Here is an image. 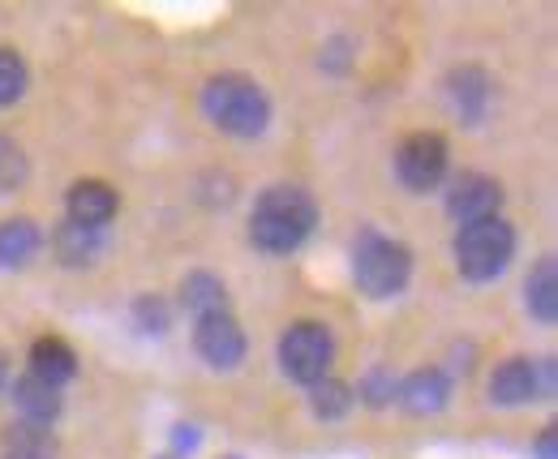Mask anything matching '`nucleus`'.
Segmentation results:
<instances>
[{"label":"nucleus","mask_w":558,"mask_h":459,"mask_svg":"<svg viewBox=\"0 0 558 459\" xmlns=\"http://www.w3.org/2000/svg\"><path fill=\"white\" fill-rule=\"evenodd\" d=\"M26 365H31L26 374H35L39 383H48L57 391L77 378V352H73L61 335H39L31 343V352H26Z\"/></svg>","instance_id":"obj_15"},{"label":"nucleus","mask_w":558,"mask_h":459,"mask_svg":"<svg viewBox=\"0 0 558 459\" xmlns=\"http://www.w3.org/2000/svg\"><path fill=\"white\" fill-rule=\"evenodd\" d=\"M194 352L207 361L210 370H219V374L236 370L245 361V352H250V339H245V330L236 323V314L228 310V314L198 318L194 323Z\"/></svg>","instance_id":"obj_10"},{"label":"nucleus","mask_w":558,"mask_h":459,"mask_svg":"<svg viewBox=\"0 0 558 459\" xmlns=\"http://www.w3.org/2000/svg\"><path fill=\"white\" fill-rule=\"evenodd\" d=\"M130 318H134V327L142 335H168L172 330V305H168V297H155V292H138L134 297V305H130Z\"/></svg>","instance_id":"obj_22"},{"label":"nucleus","mask_w":558,"mask_h":459,"mask_svg":"<svg viewBox=\"0 0 558 459\" xmlns=\"http://www.w3.org/2000/svg\"><path fill=\"white\" fill-rule=\"evenodd\" d=\"M515 228L498 215L486 224H469V228H456L451 237V258L460 279L469 283H494L498 275H507V266L515 258Z\"/></svg>","instance_id":"obj_4"},{"label":"nucleus","mask_w":558,"mask_h":459,"mask_svg":"<svg viewBox=\"0 0 558 459\" xmlns=\"http://www.w3.org/2000/svg\"><path fill=\"white\" fill-rule=\"evenodd\" d=\"M0 459H57V434L44 425H9L0 438Z\"/></svg>","instance_id":"obj_19"},{"label":"nucleus","mask_w":558,"mask_h":459,"mask_svg":"<svg viewBox=\"0 0 558 459\" xmlns=\"http://www.w3.org/2000/svg\"><path fill=\"white\" fill-rule=\"evenodd\" d=\"M203 112L219 133L250 142V137H263L271 130L276 108H271V95L258 77L228 69V73H210L203 82Z\"/></svg>","instance_id":"obj_2"},{"label":"nucleus","mask_w":558,"mask_h":459,"mask_svg":"<svg viewBox=\"0 0 558 459\" xmlns=\"http://www.w3.org/2000/svg\"><path fill=\"white\" fill-rule=\"evenodd\" d=\"M413 279V250L383 228H361L352 241V283L369 301H391Z\"/></svg>","instance_id":"obj_3"},{"label":"nucleus","mask_w":558,"mask_h":459,"mask_svg":"<svg viewBox=\"0 0 558 459\" xmlns=\"http://www.w3.org/2000/svg\"><path fill=\"white\" fill-rule=\"evenodd\" d=\"M396 391H400V378H396L387 365H369V370L361 374V383L352 387V395H356L365 408H374V412L391 408V403H396Z\"/></svg>","instance_id":"obj_21"},{"label":"nucleus","mask_w":558,"mask_h":459,"mask_svg":"<svg viewBox=\"0 0 558 459\" xmlns=\"http://www.w3.org/2000/svg\"><path fill=\"white\" fill-rule=\"evenodd\" d=\"M489 403L494 408H529L555 395V361L533 357H507L489 370Z\"/></svg>","instance_id":"obj_6"},{"label":"nucleus","mask_w":558,"mask_h":459,"mask_svg":"<svg viewBox=\"0 0 558 459\" xmlns=\"http://www.w3.org/2000/svg\"><path fill=\"white\" fill-rule=\"evenodd\" d=\"M447 215L456 219V228H469V224H486L502 215V185L486 177V172H460L451 185H447Z\"/></svg>","instance_id":"obj_9"},{"label":"nucleus","mask_w":558,"mask_h":459,"mask_svg":"<svg viewBox=\"0 0 558 459\" xmlns=\"http://www.w3.org/2000/svg\"><path fill=\"white\" fill-rule=\"evenodd\" d=\"M198 443H203V438H198V430H194V425H177V438H172V451H177V456L198 451Z\"/></svg>","instance_id":"obj_27"},{"label":"nucleus","mask_w":558,"mask_h":459,"mask_svg":"<svg viewBox=\"0 0 558 459\" xmlns=\"http://www.w3.org/2000/svg\"><path fill=\"white\" fill-rule=\"evenodd\" d=\"M104 250H108V228H82V224H70V219H61L52 228V254L70 270L95 266L104 258Z\"/></svg>","instance_id":"obj_14"},{"label":"nucleus","mask_w":558,"mask_h":459,"mask_svg":"<svg viewBox=\"0 0 558 459\" xmlns=\"http://www.w3.org/2000/svg\"><path fill=\"white\" fill-rule=\"evenodd\" d=\"M524 310H529V318L542 323V327H555L558 323V266L550 254L537 258V266H533L529 279H524Z\"/></svg>","instance_id":"obj_18"},{"label":"nucleus","mask_w":558,"mask_h":459,"mask_svg":"<svg viewBox=\"0 0 558 459\" xmlns=\"http://www.w3.org/2000/svg\"><path fill=\"white\" fill-rule=\"evenodd\" d=\"M442 90H447V104L456 112V121L464 130H482L494 112V99H498V86H494V73L477 61H464V65H451L442 77Z\"/></svg>","instance_id":"obj_8"},{"label":"nucleus","mask_w":558,"mask_h":459,"mask_svg":"<svg viewBox=\"0 0 558 459\" xmlns=\"http://www.w3.org/2000/svg\"><path fill=\"white\" fill-rule=\"evenodd\" d=\"M323 69H336V73L349 69V39H336V44L323 48Z\"/></svg>","instance_id":"obj_25"},{"label":"nucleus","mask_w":558,"mask_h":459,"mask_svg":"<svg viewBox=\"0 0 558 459\" xmlns=\"http://www.w3.org/2000/svg\"><path fill=\"white\" fill-rule=\"evenodd\" d=\"M396 403H400L409 416H438V412L451 403V374H447L442 365H421L409 378H400Z\"/></svg>","instance_id":"obj_12"},{"label":"nucleus","mask_w":558,"mask_h":459,"mask_svg":"<svg viewBox=\"0 0 558 459\" xmlns=\"http://www.w3.org/2000/svg\"><path fill=\"white\" fill-rule=\"evenodd\" d=\"M318 228V202L301 185H271L250 206V245L263 254H296Z\"/></svg>","instance_id":"obj_1"},{"label":"nucleus","mask_w":558,"mask_h":459,"mask_svg":"<svg viewBox=\"0 0 558 459\" xmlns=\"http://www.w3.org/2000/svg\"><path fill=\"white\" fill-rule=\"evenodd\" d=\"M447 168H451V146L442 133L417 130L396 146V177L409 194H434L447 181Z\"/></svg>","instance_id":"obj_7"},{"label":"nucleus","mask_w":558,"mask_h":459,"mask_svg":"<svg viewBox=\"0 0 558 459\" xmlns=\"http://www.w3.org/2000/svg\"><path fill=\"white\" fill-rule=\"evenodd\" d=\"M9 383H13V370H9V352L0 348V395L9 391Z\"/></svg>","instance_id":"obj_28"},{"label":"nucleus","mask_w":558,"mask_h":459,"mask_svg":"<svg viewBox=\"0 0 558 459\" xmlns=\"http://www.w3.org/2000/svg\"><path fill=\"white\" fill-rule=\"evenodd\" d=\"M31 86V69L13 48H0V108H13Z\"/></svg>","instance_id":"obj_24"},{"label":"nucleus","mask_w":558,"mask_h":459,"mask_svg":"<svg viewBox=\"0 0 558 459\" xmlns=\"http://www.w3.org/2000/svg\"><path fill=\"white\" fill-rule=\"evenodd\" d=\"M44 250V228L31 219V215H13V219H0V266L4 270H22L39 258Z\"/></svg>","instance_id":"obj_17"},{"label":"nucleus","mask_w":558,"mask_h":459,"mask_svg":"<svg viewBox=\"0 0 558 459\" xmlns=\"http://www.w3.org/2000/svg\"><path fill=\"white\" fill-rule=\"evenodd\" d=\"M117 210H121V194L99 177L73 181L65 194V219L82 224V228H108L117 219Z\"/></svg>","instance_id":"obj_11"},{"label":"nucleus","mask_w":558,"mask_h":459,"mask_svg":"<svg viewBox=\"0 0 558 459\" xmlns=\"http://www.w3.org/2000/svg\"><path fill=\"white\" fill-rule=\"evenodd\" d=\"M31 181V159L13 137H0V197L17 194Z\"/></svg>","instance_id":"obj_23"},{"label":"nucleus","mask_w":558,"mask_h":459,"mask_svg":"<svg viewBox=\"0 0 558 459\" xmlns=\"http://www.w3.org/2000/svg\"><path fill=\"white\" fill-rule=\"evenodd\" d=\"M276 361L279 374L296 387H314L331 374L336 365V335L327 323H314V318H301V323H288L279 330L276 343Z\"/></svg>","instance_id":"obj_5"},{"label":"nucleus","mask_w":558,"mask_h":459,"mask_svg":"<svg viewBox=\"0 0 558 459\" xmlns=\"http://www.w3.org/2000/svg\"><path fill=\"white\" fill-rule=\"evenodd\" d=\"M177 297H181V310L198 323V318H210V314H228L232 310V301H228V283L215 275V270H190L185 279H181V288H177Z\"/></svg>","instance_id":"obj_16"},{"label":"nucleus","mask_w":558,"mask_h":459,"mask_svg":"<svg viewBox=\"0 0 558 459\" xmlns=\"http://www.w3.org/2000/svg\"><path fill=\"white\" fill-rule=\"evenodd\" d=\"M533 459H558V430L555 425H546V430L537 434V443H533Z\"/></svg>","instance_id":"obj_26"},{"label":"nucleus","mask_w":558,"mask_h":459,"mask_svg":"<svg viewBox=\"0 0 558 459\" xmlns=\"http://www.w3.org/2000/svg\"><path fill=\"white\" fill-rule=\"evenodd\" d=\"M310 391V412L318 416V421H327V425H336V421H344L352 408H356V395L344 378H336V374H327L323 383H314V387H305Z\"/></svg>","instance_id":"obj_20"},{"label":"nucleus","mask_w":558,"mask_h":459,"mask_svg":"<svg viewBox=\"0 0 558 459\" xmlns=\"http://www.w3.org/2000/svg\"><path fill=\"white\" fill-rule=\"evenodd\" d=\"M9 399H13L17 421H26V425H44V430H52V425L61 421V412H65L61 391L48 387V383H39L35 374H22L17 383H9Z\"/></svg>","instance_id":"obj_13"}]
</instances>
